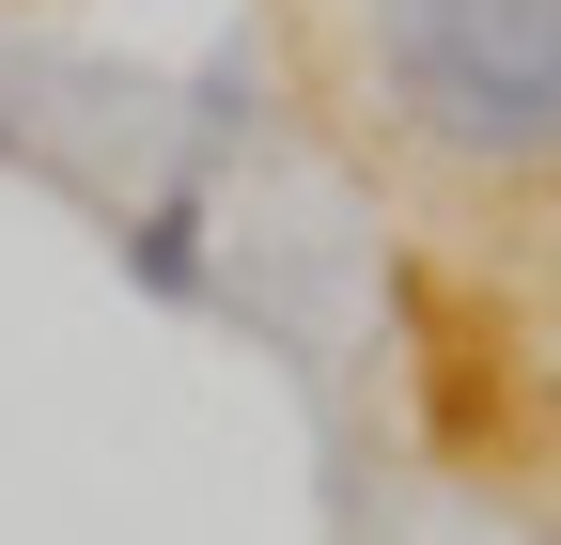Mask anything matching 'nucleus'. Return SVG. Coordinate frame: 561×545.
<instances>
[{
  "mask_svg": "<svg viewBox=\"0 0 561 545\" xmlns=\"http://www.w3.org/2000/svg\"><path fill=\"white\" fill-rule=\"evenodd\" d=\"M375 94L453 172H561V0H375Z\"/></svg>",
  "mask_w": 561,
  "mask_h": 545,
  "instance_id": "obj_1",
  "label": "nucleus"
},
{
  "mask_svg": "<svg viewBox=\"0 0 561 545\" xmlns=\"http://www.w3.org/2000/svg\"><path fill=\"white\" fill-rule=\"evenodd\" d=\"M0 156H32V141H16V109H0Z\"/></svg>",
  "mask_w": 561,
  "mask_h": 545,
  "instance_id": "obj_3",
  "label": "nucleus"
},
{
  "mask_svg": "<svg viewBox=\"0 0 561 545\" xmlns=\"http://www.w3.org/2000/svg\"><path fill=\"white\" fill-rule=\"evenodd\" d=\"M125 281L157 297V312H203V297H219V250H203V172H172V187L125 219Z\"/></svg>",
  "mask_w": 561,
  "mask_h": 545,
  "instance_id": "obj_2",
  "label": "nucleus"
}]
</instances>
